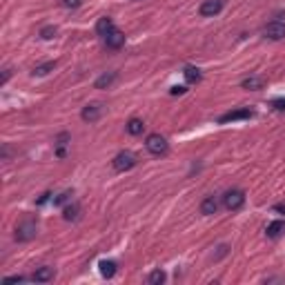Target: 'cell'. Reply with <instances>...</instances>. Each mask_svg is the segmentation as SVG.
I'll return each instance as SVG.
<instances>
[{"label":"cell","instance_id":"cell-23","mask_svg":"<svg viewBox=\"0 0 285 285\" xmlns=\"http://www.w3.org/2000/svg\"><path fill=\"white\" fill-rule=\"evenodd\" d=\"M272 107H274L276 111H285V98H274L272 100Z\"/></svg>","mask_w":285,"mask_h":285},{"label":"cell","instance_id":"cell-1","mask_svg":"<svg viewBox=\"0 0 285 285\" xmlns=\"http://www.w3.org/2000/svg\"><path fill=\"white\" fill-rule=\"evenodd\" d=\"M96 31H98V36L103 38V43H105L110 49H120V47L125 45V34H123V31L111 22V18H107V16H103V18L96 22Z\"/></svg>","mask_w":285,"mask_h":285},{"label":"cell","instance_id":"cell-17","mask_svg":"<svg viewBox=\"0 0 285 285\" xmlns=\"http://www.w3.org/2000/svg\"><path fill=\"white\" fill-rule=\"evenodd\" d=\"M80 214V205L78 203H74V205H67L65 210H63V216H65V220H76Z\"/></svg>","mask_w":285,"mask_h":285},{"label":"cell","instance_id":"cell-2","mask_svg":"<svg viewBox=\"0 0 285 285\" xmlns=\"http://www.w3.org/2000/svg\"><path fill=\"white\" fill-rule=\"evenodd\" d=\"M136 163H138V158H136L134 152H118V154L114 156V160H111V165H114L116 172H127L132 170V167H136Z\"/></svg>","mask_w":285,"mask_h":285},{"label":"cell","instance_id":"cell-6","mask_svg":"<svg viewBox=\"0 0 285 285\" xmlns=\"http://www.w3.org/2000/svg\"><path fill=\"white\" fill-rule=\"evenodd\" d=\"M263 36L270 40H283L285 38V22H281V20L267 22V25L263 27Z\"/></svg>","mask_w":285,"mask_h":285},{"label":"cell","instance_id":"cell-9","mask_svg":"<svg viewBox=\"0 0 285 285\" xmlns=\"http://www.w3.org/2000/svg\"><path fill=\"white\" fill-rule=\"evenodd\" d=\"M220 9H223V0H205V2L198 7V14L203 16V18H212V16L220 14Z\"/></svg>","mask_w":285,"mask_h":285},{"label":"cell","instance_id":"cell-12","mask_svg":"<svg viewBox=\"0 0 285 285\" xmlns=\"http://www.w3.org/2000/svg\"><path fill=\"white\" fill-rule=\"evenodd\" d=\"M116 78H118L116 71H107V74L98 76V78H96V89H107V87H111V83H114Z\"/></svg>","mask_w":285,"mask_h":285},{"label":"cell","instance_id":"cell-13","mask_svg":"<svg viewBox=\"0 0 285 285\" xmlns=\"http://www.w3.org/2000/svg\"><path fill=\"white\" fill-rule=\"evenodd\" d=\"M283 232H285V220H272L270 225H267L265 234L270 236V239H279Z\"/></svg>","mask_w":285,"mask_h":285},{"label":"cell","instance_id":"cell-21","mask_svg":"<svg viewBox=\"0 0 285 285\" xmlns=\"http://www.w3.org/2000/svg\"><path fill=\"white\" fill-rule=\"evenodd\" d=\"M40 36H43L45 40L54 38V36H56V27H43V29H40Z\"/></svg>","mask_w":285,"mask_h":285},{"label":"cell","instance_id":"cell-22","mask_svg":"<svg viewBox=\"0 0 285 285\" xmlns=\"http://www.w3.org/2000/svg\"><path fill=\"white\" fill-rule=\"evenodd\" d=\"M69 198H71V192H63V194H58L54 198V203H56V205H63V203H67Z\"/></svg>","mask_w":285,"mask_h":285},{"label":"cell","instance_id":"cell-4","mask_svg":"<svg viewBox=\"0 0 285 285\" xmlns=\"http://www.w3.org/2000/svg\"><path fill=\"white\" fill-rule=\"evenodd\" d=\"M145 147H147V152H150V154H154V156H163V154H167V150H170L167 140L163 138L160 134H150V136H147Z\"/></svg>","mask_w":285,"mask_h":285},{"label":"cell","instance_id":"cell-19","mask_svg":"<svg viewBox=\"0 0 285 285\" xmlns=\"http://www.w3.org/2000/svg\"><path fill=\"white\" fill-rule=\"evenodd\" d=\"M185 78H187V83H198L200 80V69H196V67H185Z\"/></svg>","mask_w":285,"mask_h":285},{"label":"cell","instance_id":"cell-14","mask_svg":"<svg viewBox=\"0 0 285 285\" xmlns=\"http://www.w3.org/2000/svg\"><path fill=\"white\" fill-rule=\"evenodd\" d=\"M98 267H100V274L105 276V279H111V276L116 274V261H100L98 263Z\"/></svg>","mask_w":285,"mask_h":285},{"label":"cell","instance_id":"cell-18","mask_svg":"<svg viewBox=\"0 0 285 285\" xmlns=\"http://www.w3.org/2000/svg\"><path fill=\"white\" fill-rule=\"evenodd\" d=\"M165 279L167 276H165V272L163 270H154L150 276H147V283L150 285H160V283H165Z\"/></svg>","mask_w":285,"mask_h":285},{"label":"cell","instance_id":"cell-24","mask_svg":"<svg viewBox=\"0 0 285 285\" xmlns=\"http://www.w3.org/2000/svg\"><path fill=\"white\" fill-rule=\"evenodd\" d=\"M63 5L69 7V9H76V7L83 5V0H63Z\"/></svg>","mask_w":285,"mask_h":285},{"label":"cell","instance_id":"cell-20","mask_svg":"<svg viewBox=\"0 0 285 285\" xmlns=\"http://www.w3.org/2000/svg\"><path fill=\"white\" fill-rule=\"evenodd\" d=\"M54 67H56V60H49V63H45V65H38L34 69V76H45V74H49Z\"/></svg>","mask_w":285,"mask_h":285},{"label":"cell","instance_id":"cell-15","mask_svg":"<svg viewBox=\"0 0 285 285\" xmlns=\"http://www.w3.org/2000/svg\"><path fill=\"white\" fill-rule=\"evenodd\" d=\"M241 85L245 87V89L254 91V89H261V87H263V78H261V76H250V78H245Z\"/></svg>","mask_w":285,"mask_h":285},{"label":"cell","instance_id":"cell-3","mask_svg":"<svg viewBox=\"0 0 285 285\" xmlns=\"http://www.w3.org/2000/svg\"><path fill=\"white\" fill-rule=\"evenodd\" d=\"M223 205L227 207L230 212H236L245 205V192L243 190H230L223 194Z\"/></svg>","mask_w":285,"mask_h":285},{"label":"cell","instance_id":"cell-27","mask_svg":"<svg viewBox=\"0 0 285 285\" xmlns=\"http://www.w3.org/2000/svg\"><path fill=\"white\" fill-rule=\"evenodd\" d=\"M9 78H11V71H9V69H5L2 78H0V85H5V83H7V80H9Z\"/></svg>","mask_w":285,"mask_h":285},{"label":"cell","instance_id":"cell-10","mask_svg":"<svg viewBox=\"0 0 285 285\" xmlns=\"http://www.w3.org/2000/svg\"><path fill=\"white\" fill-rule=\"evenodd\" d=\"M54 267H49V265H43V267H38V270L34 272V276H31V281H36V283H49L51 279H54Z\"/></svg>","mask_w":285,"mask_h":285},{"label":"cell","instance_id":"cell-5","mask_svg":"<svg viewBox=\"0 0 285 285\" xmlns=\"http://www.w3.org/2000/svg\"><path fill=\"white\" fill-rule=\"evenodd\" d=\"M36 234H38V225L34 219H25L16 227V241H31Z\"/></svg>","mask_w":285,"mask_h":285},{"label":"cell","instance_id":"cell-26","mask_svg":"<svg viewBox=\"0 0 285 285\" xmlns=\"http://www.w3.org/2000/svg\"><path fill=\"white\" fill-rule=\"evenodd\" d=\"M185 91H187V87H172L170 94L172 96H180V94H185Z\"/></svg>","mask_w":285,"mask_h":285},{"label":"cell","instance_id":"cell-29","mask_svg":"<svg viewBox=\"0 0 285 285\" xmlns=\"http://www.w3.org/2000/svg\"><path fill=\"white\" fill-rule=\"evenodd\" d=\"M49 196H51V194H43V196H40V198H38V205H43V203H45Z\"/></svg>","mask_w":285,"mask_h":285},{"label":"cell","instance_id":"cell-11","mask_svg":"<svg viewBox=\"0 0 285 285\" xmlns=\"http://www.w3.org/2000/svg\"><path fill=\"white\" fill-rule=\"evenodd\" d=\"M219 212V200L214 198V196H207L203 203H200V214L203 216H212Z\"/></svg>","mask_w":285,"mask_h":285},{"label":"cell","instance_id":"cell-8","mask_svg":"<svg viewBox=\"0 0 285 285\" xmlns=\"http://www.w3.org/2000/svg\"><path fill=\"white\" fill-rule=\"evenodd\" d=\"M254 116V111L250 110V107H245V110H234V111H227V114H223L219 118V123L223 125V123H234V120H245V118H252Z\"/></svg>","mask_w":285,"mask_h":285},{"label":"cell","instance_id":"cell-7","mask_svg":"<svg viewBox=\"0 0 285 285\" xmlns=\"http://www.w3.org/2000/svg\"><path fill=\"white\" fill-rule=\"evenodd\" d=\"M100 114H103V105H100V103H89V105L83 107L80 118L85 120V123H96V120L100 118Z\"/></svg>","mask_w":285,"mask_h":285},{"label":"cell","instance_id":"cell-25","mask_svg":"<svg viewBox=\"0 0 285 285\" xmlns=\"http://www.w3.org/2000/svg\"><path fill=\"white\" fill-rule=\"evenodd\" d=\"M25 276H7L5 279V283H25Z\"/></svg>","mask_w":285,"mask_h":285},{"label":"cell","instance_id":"cell-28","mask_svg":"<svg viewBox=\"0 0 285 285\" xmlns=\"http://www.w3.org/2000/svg\"><path fill=\"white\" fill-rule=\"evenodd\" d=\"M227 254V245H220L219 247V254H216V259H220V256H225Z\"/></svg>","mask_w":285,"mask_h":285},{"label":"cell","instance_id":"cell-16","mask_svg":"<svg viewBox=\"0 0 285 285\" xmlns=\"http://www.w3.org/2000/svg\"><path fill=\"white\" fill-rule=\"evenodd\" d=\"M143 130H145V125H143V120H138V118H132L130 123H127V132H130L132 136L143 134Z\"/></svg>","mask_w":285,"mask_h":285}]
</instances>
